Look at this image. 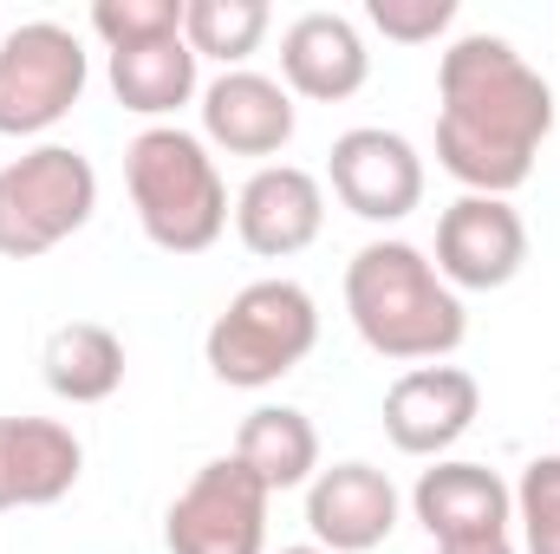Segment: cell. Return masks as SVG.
Instances as JSON below:
<instances>
[{
	"mask_svg": "<svg viewBox=\"0 0 560 554\" xmlns=\"http://www.w3.org/2000/svg\"><path fill=\"white\" fill-rule=\"evenodd\" d=\"M235 457L268 483V489H306L319 476V430L300 405H255L235 430Z\"/></svg>",
	"mask_w": 560,
	"mask_h": 554,
	"instance_id": "obj_19",
	"label": "cell"
},
{
	"mask_svg": "<svg viewBox=\"0 0 560 554\" xmlns=\"http://www.w3.org/2000/svg\"><path fill=\"white\" fill-rule=\"evenodd\" d=\"M482 412V385L463 366H411L392 379L385 392V437L405 457H443L469 437V424Z\"/></svg>",
	"mask_w": 560,
	"mask_h": 554,
	"instance_id": "obj_11",
	"label": "cell"
},
{
	"mask_svg": "<svg viewBox=\"0 0 560 554\" xmlns=\"http://www.w3.org/2000/svg\"><path fill=\"white\" fill-rule=\"evenodd\" d=\"M365 79H372V53H365L359 20L326 13V7L287 20V33H280V85L293 99L346 105L352 92H365Z\"/></svg>",
	"mask_w": 560,
	"mask_h": 554,
	"instance_id": "obj_14",
	"label": "cell"
},
{
	"mask_svg": "<svg viewBox=\"0 0 560 554\" xmlns=\"http://www.w3.org/2000/svg\"><path fill=\"white\" fill-rule=\"evenodd\" d=\"M202 59L189 53L183 33L170 39H143V46H125V53H105V79H112V99L125 112H138L150 125L176 118L189 99H202Z\"/></svg>",
	"mask_w": 560,
	"mask_h": 554,
	"instance_id": "obj_17",
	"label": "cell"
},
{
	"mask_svg": "<svg viewBox=\"0 0 560 554\" xmlns=\"http://www.w3.org/2000/svg\"><path fill=\"white\" fill-rule=\"evenodd\" d=\"M411 516L423 522V535L443 549V542H489V535H509L515 522V489L489 470V463H469V457H436L411 489Z\"/></svg>",
	"mask_w": 560,
	"mask_h": 554,
	"instance_id": "obj_13",
	"label": "cell"
},
{
	"mask_svg": "<svg viewBox=\"0 0 560 554\" xmlns=\"http://www.w3.org/2000/svg\"><path fill=\"white\" fill-rule=\"evenodd\" d=\"M280 554H326V549H313V542H300V549H280Z\"/></svg>",
	"mask_w": 560,
	"mask_h": 554,
	"instance_id": "obj_25",
	"label": "cell"
},
{
	"mask_svg": "<svg viewBox=\"0 0 560 554\" xmlns=\"http://www.w3.org/2000/svg\"><path fill=\"white\" fill-rule=\"evenodd\" d=\"M275 13L268 0H183V39L196 59H215L222 72H242L248 53H261Z\"/></svg>",
	"mask_w": 560,
	"mask_h": 554,
	"instance_id": "obj_20",
	"label": "cell"
},
{
	"mask_svg": "<svg viewBox=\"0 0 560 554\" xmlns=\"http://www.w3.org/2000/svg\"><path fill=\"white\" fill-rule=\"evenodd\" d=\"M92 79V53L59 20H26L0 39V138H46Z\"/></svg>",
	"mask_w": 560,
	"mask_h": 554,
	"instance_id": "obj_6",
	"label": "cell"
},
{
	"mask_svg": "<svg viewBox=\"0 0 560 554\" xmlns=\"http://www.w3.org/2000/svg\"><path fill=\"white\" fill-rule=\"evenodd\" d=\"M319 346V300L287 275L248 280L202 333V359L222 385L261 392L280 385L306 353Z\"/></svg>",
	"mask_w": 560,
	"mask_h": 554,
	"instance_id": "obj_4",
	"label": "cell"
},
{
	"mask_svg": "<svg viewBox=\"0 0 560 554\" xmlns=\"http://www.w3.org/2000/svg\"><path fill=\"white\" fill-rule=\"evenodd\" d=\"M39 379L59 405H105L125 385V339L98 320H66L39 346Z\"/></svg>",
	"mask_w": 560,
	"mask_h": 554,
	"instance_id": "obj_18",
	"label": "cell"
},
{
	"mask_svg": "<svg viewBox=\"0 0 560 554\" xmlns=\"http://www.w3.org/2000/svg\"><path fill=\"white\" fill-rule=\"evenodd\" d=\"M528 268V222L509 196H456L436 216V275L456 293H495Z\"/></svg>",
	"mask_w": 560,
	"mask_h": 554,
	"instance_id": "obj_9",
	"label": "cell"
},
{
	"mask_svg": "<svg viewBox=\"0 0 560 554\" xmlns=\"http://www.w3.org/2000/svg\"><path fill=\"white\" fill-rule=\"evenodd\" d=\"M125 189L138 209V229L163 255H209L229 229V183L215 170V150L183 125H143L125 150Z\"/></svg>",
	"mask_w": 560,
	"mask_h": 554,
	"instance_id": "obj_3",
	"label": "cell"
},
{
	"mask_svg": "<svg viewBox=\"0 0 560 554\" xmlns=\"http://www.w3.org/2000/svg\"><path fill=\"white\" fill-rule=\"evenodd\" d=\"M293 125H300L293 92L255 66L202 85V143H215L229 157H280L293 143Z\"/></svg>",
	"mask_w": 560,
	"mask_h": 554,
	"instance_id": "obj_16",
	"label": "cell"
},
{
	"mask_svg": "<svg viewBox=\"0 0 560 554\" xmlns=\"http://www.w3.org/2000/svg\"><path fill=\"white\" fill-rule=\"evenodd\" d=\"M365 20L398 46H430L456 26V0H365Z\"/></svg>",
	"mask_w": 560,
	"mask_h": 554,
	"instance_id": "obj_23",
	"label": "cell"
},
{
	"mask_svg": "<svg viewBox=\"0 0 560 554\" xmlns=\"http://www.w3.org/2000/svg\"><path fill=\"white\" fill-rule=\"evenodd\" d=\"M98 216V170L79 143H33L0 163V255L39 262Z\"/></svg>",
	"mask_w": 560,
	"mask_h": 554,
	"instance_id": "obj_5",
	"label": "cell"
},
{
	"mask_svg": "<svg viewBox=\"0 0 560 554\" xmlns=\"http://www.w3.org/2000/svg\"><path fill=\"white\" fill-rule=\"evenodd\" d=\"M268 503L275 489L229 450L209 457L163 509L170 554H268Z\"/></svg>",
	"mask_w": 560,
	"mask_h": 554,
	"instance_id": "obj_7",
	"label": "cell"
},
{
	"mask_svg": "<svg viewBox=\"0 0 560 554\" xmlns=\"http://www.w3.org/2000/svg\"><path fill=\"white\" fill-rule=\"evenodd\" d=\"M398 483L378 470V463H332L306 483V529H313V549L326 554H372L392 542L398 529Z\"/></svg>",
	"mask_w": 560,
	"mask_h": 554,
	"instance_id": "obj_10",
	"label": "cell"
},
{
	"mask_svg": "<svg viewBox=\"0 0 560 554\" xmlns=\"http://www.w3.org/2000/svg\"><path fill=\"white\" fill-rule=\"evenodd\" d=\"M346 320L392 366H443L469 339L463 293L418 242L398 235H378L346 262Z\"/></svg>",
	"mask_w": 560,
	"mask_h": 554,
	"instance_id": "obj_2",
	"label": "cell"
},
{
	"mask_svg": "<svg viewBox=\"0 0 560 554\" xmlns=\"http://www.w3.org/2000/svg\"><path fill=\"white\" fill-rule=\"evenodd\" d=\"M85 443L59 417H0V516L7 509H52L79 489Z\"/></svg>",
	"mask_w": 560,
	"mask_h": 554,
	"instance_id": "obj_15",
	"label": "cell"
},
{
	"mask_svg": "<svg viewBox=\"0 0 560 554\" xmlns=\"http://www.w3.org/2000/svg\"><path fill=\"white\" fill-rule=\"evenodd\" d=\"M319 229H326V183L300 163H261L235 196V235L261 262H287L313 249Z\"/></svg>",
	"mask_w": 560,
	"mask_h": 554,
	"instance_id": "obj_12",
	"label": "cell"
},
{
	"mask_svg": "<svg viewBox=\"0 0 560 554\" xmlns=\"http://www.w3.org/2000/svg\"><path fill=\"white\" fill-rule=\"evenodd\" d=\"M515 522L528 554H560V457H535L515 483Z\"/></svg>",
	"mask_w": 560,
	"mask_h": 554,
	"instance_id": "obj_22",
	"label": "cell"
},
{
	"mask_svg": "<svg viewBox=\"0 0 560 554\" xmlns=\"http://www.w3.org/2000/svg\"><path fill=\"white\" fill-rule=\"evenodd\" d=\"M92 33L105 39V53L170 39L183 33V0H92Z\"/></svg>",
	"mask_w": 560,
	"mask_h": 554,
	"instance_id": "obj_21",
	"label": "cell"
},
{
	"mask_svg": "<svg viewBox=\"0 0 560 554\" xmlns=\"http://www.w3.org/2000/svg\"><path fill=\"white\" fill-rule=\"evenodd\" d=\"M436 554H515L509 535H489V542H443Z\"/></svg>",
	"mask_w": 560,
	"mask_h": 554,
	"instance_id": "obj_24",
	"label": "cell"
},
{
	"mask_svg": "<svg viewBox=\"0 0 560 554\" xmlns=\"http://www.w3.org/2000/svg\"><path fill=\"white\" fill-rule=\"evenodd\" d=\"M555 138V85L502 39L463 33L436 59V163L463 196H515Z\"/></svg>",
	"mask_w": 560,
	"mask_h": 554,
	"instance_id": "obj_1",
	"label": "cell"
},
{
	"mask_svg": "<svg viewBox=\"0 0 560 554\" xmlns=\"http://www.w3.org/2000/svg\"><path fill=\"white\" fill-rule=\"evenodd\" d=\"M326 183L359 222H405L423 203V157L405 131L352 125L326 150Z\"/></svg>",
	"mask_w": 560,
	"mask_h": 554,
	"instance_id": "obj_8",
	"label": "cell"
}]
</instances>
